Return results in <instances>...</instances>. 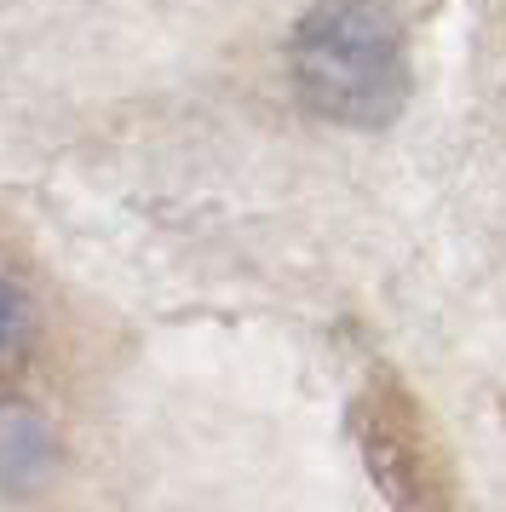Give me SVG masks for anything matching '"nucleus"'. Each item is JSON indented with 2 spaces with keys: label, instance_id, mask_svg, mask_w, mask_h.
I'll return each mask as SVG.
<instances>
[{
  "label": "nucleus",
  "instance_id": "nucleus-3",
  "mask_svg": "<svg viewBox=\"0 0 506 512\" xmlns=\"http://www.w3.org/2000/svg\"><path fill=\"white\" fill-rule=\"evenodd\" d=\"M41 340V317L12 277H0V374H12L29 363V351Z\"/></svg>",
  "mask_w": 506,
  "mask_h": 512
},
{
  "label": "nucleus",
  "instance_id": "nucleus-2",
  "mask_svg": "<svg viewBox=\"0 0 506 512\" xmlns=\"http://www.w3.org/2000/svg\"><path fill=\"white\" fill-rule=\"evenodd\" d=\"M52 466V438L29 409H6L0 403V478L18 484V478H41Z\"/></svg>",
  "mask_w": 506,
  "mask_h": 512
},
{
  "label": "nucleus",
  "instance_id": "nucleus-1",
  "mask_svg": "<svg viewBox=\"0 0 506 512\" xmlns=\"http://www.w3.org/2000/svg\"><path fill=\"white\" fill-rule=\"evenodd\" d=\"M288 75L311 116L334 127H391L409 104L403 29L374 0H317L288 35Z\"/></svg>",
  "mask_w": 506,
  "mask_h": 512
}]
</instances>
